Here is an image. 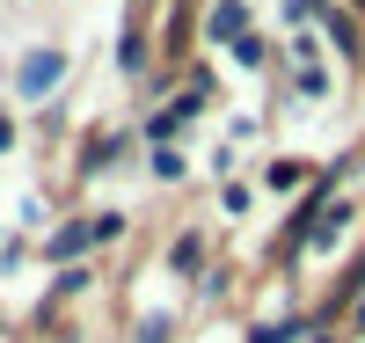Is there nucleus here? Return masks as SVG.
<instances>
[{
    "instance_id": "obj_2",
    "label": "nucleus",
    "mask_w": 365,
    "mask_h": 343,
    "mask_svg": "<svg viewBox=\"0 0 365 343\" xmlns=\"http://www.w3.org/2000/svg\"><path fill=\"white\" fill-rule=\"evenodd\" d=\"M205 37H212V44H234V37H249V8H241V0H212V22H205Z\"/></svg>"
},
{
    "instance_id": "obj_5",
    "label": "nucleus",
    "mask_w": 365,
    "mask_h": 343,
    "mask_svg": "<svg viewBox=\"0 0 365 343\" xmlns=\"http://www.w3.org/2000/svg\"><path fill=\"white\" fill-rule=\"evenodd\" d=\"M197 263H205V241L182 234V241H175V270H197Z\"/></svg>"
},
{
    "instance_id": "obj_1",
    "label": "nucleus",
    "mask_w": 365,
    "mask_h": 343,
    "mask_svg": "<svg viewBox=\"0 0 365 343\" xmlns=\"http://www.w3.org/2000/svg\"><path fill=\"white\" fill-rule=\"evenodd\" d=\"M58 81H66V58H58V51H29V58H22V73H15L22 96H51Z\"/></svg>"
},
{
    "instance_id": "obj_8",
    "label": "nucleus",
    "mask_w": 365,
    "mask_h": 343,
    "mask_svg": "<svg viewBox=\"0 0 365 343\" xmlns=\"http://www.w3.org/2000/svg\"><path fill=\"white\" fill-rule=\"evenodd\" d=\"M154 175H161V183L182 175V153H175V146H154Z\"/></svg>"
},
{
    "instance_id": "obj_13",
    "label": "nucleus",
    "mask_w": 365,
    "mask_h": 343,
    "mask_svg": "<svg viewBox=\"0 0 365 343\" xmlns=\"http://www.w3.org/2000/svg\"><path fill=\"white\" fill-rule=\"evenodd\" d=\"M358 329H365V307H358Z\"/></svg>"
},
{
    "instance_id": "obj_4",
    "label": "nucleus",
    "mask_w": 365,
    "mask_h": 343,
    "mask_svg": "<svg viewBox=\"0 0 365 343\" xmlns=\"http://www.w3.org/2000/svg\"><path fill=\"white\" fill-rule=\"evenodd\" d=\"M81 248H88V227H58L51 234V256H81Z\"/></svg>"
},
{
    "instance_id": "obj_9",
    "label": "nucleus",
    "mask_w": 365,
    "mask_h": 343,
    "mask_svg": "<svg viewBox=\"0 0 365 343\" xmlns=\"http://www.w3.org/2000/svg\"><path fill=\"white\" fill-rule=\"evenodd\" d=\"M292 336H299V322H270V329H256L249 343H292Z\"/></svg>"
},
{
    "instance_id": "obj_6",
    "label": "nucleus",
    "mask_w": 365,
    "mask_h": 343,
    "mask_svg": "<svg viewBox=\"0 0 365 343\" xmlns=\"http://www.w3.org/2000/svg\"><path fill=\"white\" fill-rule=\"evenodd\" d=\"M227 51H234V58H241V66H263V37H234V44H227Z\"/></svg>"
},
{
    "instance_id": "obj_12",
    "label": "nucleus",
    "mask_w": 365,
    "mask_h": 343,
    "mask_svg": "<svg viewBox=\"0 0 365 343\" xmlns=\"http://www.w3.org/2000/svg\"><path fill=\"white\" fill-rule=\"evenodd\" d=\"M292 15H322V0H292Z\"/></svg>"
},
{
    "instance_id": "obj_11",
    "label": "nucleus",
    "mask_w": 365,
    "mask_h": 343,
    "mask_svg": "<svg viewBox=\"0 0 365 343\" xmlns=\"http://www.w3.org/2000/svg\"><path fill=\"white\" fill-rule=\"evenodd\" d=\"M8 146H15V124H8V117H0V153H8Z\"/></svg>"
},
{
    "instance_id": "obj_3",
    "label": "nucleus",
    "mask_w": 365,
    "mask_h": 343,
    "mask_svg": "<svg viewBox=\"0 0 365 343\" xmlns=\"http://www.w3.org/2000/svg\"><path fill=\"white\" fill-rule=\"evenodd\" d=\"M117 66L139 73V66H146V37H117Z\"/></svg>"
},
{
    "instance_id": "obj_10",
    "label": "nucleus",
    "mask_w": 365,
    "mask_h": 343,
    "mask_svg": "<svg viewBox=\"0 0 365 343\" xmlns=\"http://www.w3.org/2000/svg\"><path fill=\"white\" fill-rule=\"evenodd\" d=\"M139 343H168V322L154 314V322H146V329H139Z\"/></svg>"
},
{
    "instance_id": "obj_7",
    "label": "nucleus",
    "mask_w": 365,
    "mask_h": 343,
    "mask_svg": "<svg viewBox=\"0 0 365 343\" xmlns=\"http://www.w3.org/2000/svg\"><path fill=\"white\" fill-rule=\"evenodd\" d=\"M117 227H125L117 212H96V220H88V241H117Z\"/></svg>"
}]
</instances>
